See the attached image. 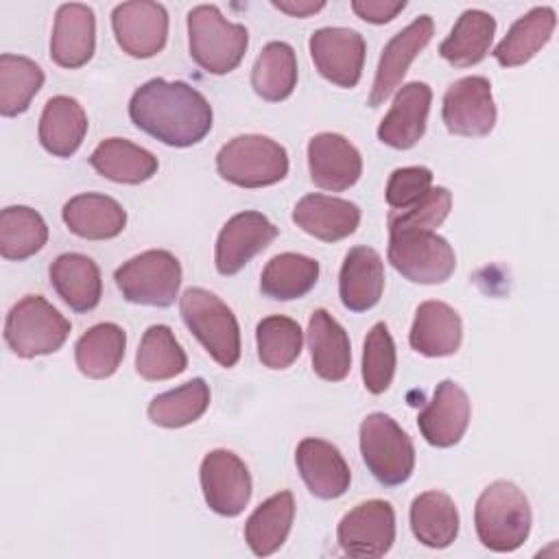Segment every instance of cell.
<instances>
[{
	"instance_id": "cb8c5ba5",
	"label": "cell",
	"mask_w": 559,
	"mask_h": 559,
	"mask_svg": "<svg viewBox=\"0 0 559 559\" xmlns=\"http://www.w3.org/2000/svg\"><path fill=\"white\" fill-rule=\"evenodd\" d=\"M463 341V321L459 312L439 299H428L415 310L408 332L411 347L428 358L452 356Z\"/></svg>"
},
{
	"instance_id": "60d3db41",
	"label": "cell",
	"mask_w": 559,
	"mask_h": 559,
	"mask_svg": "<svg viewBox=\"0 0 559 559\" xmlns=\"http://www.w3.org/2000/svg\"><path fill=\"white\" fill-rule=\"evenodd\" d=\"M255 345L264 367L288 369L301 354L304 332L295 319L271 314L255 325Z\"/></svg>"
},
{
	"instance_id": "2e32d148",
	"label": "cell",
	"mask_w": 559,
	"mask_h": 559,
	"mask_svg": "<svg viewBox=\"0 0 559 559\" xmlns=\"http://www.w3.org/2000/svg\"><path fill=\"white\" fill-rule=\"evenodd\" d=\"M277 236V227L262 214L245 210L234 214L218 231L214 266L221 275H236L251 258L264 251Z\"/></svg>"
},
{
	"instance_id": "e575fe53",
	"label": "cell",
	"mask_w": 559,
	"mask_h": 559,
	"mask_svg": "<svg viewBox=\"0 0 559 559\" xmlns=\"http://www.w3.org/2000/svg\"><path fill=\"white\" fill-rule=\"evenodd\" d=\"M321 266L314 258L304 253H277L273 255L260 275V290L264 297L275 301H290L308 295L317 280Z\"/></svg>"
},
{
	"instance_id": "ac0fdd59",
	"label": "cell",
	"mask_w": 559,
	"mask_h": 559,
	"mask_svg": "<svg viewBox=\"0 0 559 559\" xmlns=\"http://www.w3.org/2000/svg\"><path fill=\"white\" fill-rule=\"evenodd\" d=\"M469 417L472 402L465 389L454 380H441L428 406L417 415V428L430 445L452 448L463 439Z\"/></svg>"
},
{
	"instance_id": "44dd1931",
	"label": "cell",
	"mask_w": 559,
	"mask_h": 559,
	"mask_svg": "<svg viewBox=\"0 0 559 559\" xmlns=\"http://www.w3.org/2000/svg\"><path fill=\"white\" fill-rule=\"evenodd\" d=\"M295 463L310 493L321 500L341 498L349 489V465L341 450L325 439H301L295 450Z\"/></svg>"
},
{
	"instance_id": "ba28073f",
	"label": "cell",
	"mask_w": 559,
	"mask_h": 559,
	"mask_svg": "<svg viewBox=\"0 0 559 559\" xmlns=\"http://www.w3.org/2000/svg\"><path fill=\"white\" fill-rule=\"evenodd\" d=\"M114 280L127 301L168 308L175 304L181 286V264L166 249H148L122 262Z\"/></svg>"
},
{
	"instance_id": "74e56055",
	"label": "cell",
	"mask_w": 559,
	"mask_h": 559,
	"mask_svg": "<svg viewBox=\"0 0 559 559\" xmlns=\"http://www.w3.org/2000/svg\"><path fill=\"white\" fill-rule=\"evenodd\" d=\"M188 367V356L173 330L164 323H155L146 328L142 334L138 354H135V371L151 382L170 380L183 373Z\"/></svg>"
},
{
	"instance_id": "5bb4252c",
	"label": "cell",
	"mask_w": 559,
	"mask_h": 559,
	"mask_svg": "<svg viewBox=\"0 0 559 559\" xmlns=\"http://www.w3.org/2000/svg\"><path fill=\"white\" fill-rule=\"evenodd\" d=\"M111 28L122 52L135 59H148L164 50L168 39V11L159 2L135 0L116 4Z\"/></svg>"
},
{
	"instance_id": "e0dca14e",
	"label": "cell",
	"mask_w": 559,
	"mask_h": 559,
	"mask_svg": "<svg viewBox=\"0 0 559 559\" xmlns=\"http://www.w3.org/2000/svg\"><path fill=\"white\" fill-rule=\"evenodd\" d=\"M308 168L317 188L343 192L362 175L360 151L341 133H317L308 142Z\"/></svg>"
},
{
	"instance_id": "b9f144b4",
	"label": "cell",
	"mask_w": 559,
	"mask_h": 559,
	"mask_svg": "<svg viewBox=\"0 0 559 559\" xmlns=\"http://www.w3.org/2000/svg\"><path fill=\"white\" fill-rule=\"evenodd\" d=\"M395 343L384 321H378L362 345V382L371 395L384 393L395 376Z\"/></svg>"
},
{
	"instance_id": "484cf974",
	"label": "cell",
	"mask_w": 559,
	"mask_h": 559,
	"mask_svg": "<svg viewBox=\"0 0 559 559\" xmlns=\"http://www.w3.org/2000/svg\"><path fill=\"white\" fill-rule=\"evenodd\" d=\"M61 218L74 236L85 240L116 238L127 225L124 207L114 197L98 192H83L68 199Z\"/></svg>"
},
{
	"instance_id": "d590c367",
	"label": "cell",
	"mask_w": 559,
	"mask_h": 559,
	"mask_svg": "<svg viewBox=\"0 0 559 559\" xmlns=\"http://www.w3.org/2000/svg\"><path fill=\"white\" fill-rule=\"evenodd\" d=\"M251 87L260 98L269 103L286 100L295 92L297 57L290 44L269 41L260 50L251 70Z\"/></svg>"
},
{
	"instance_id": "8d00e7d4",
	"label": "cell",
	"mask_w": 559,
	"mask_h": 559,
	"mask_svg": "<svg viewBox=\"0 0 559 559\" xmlns=\"http://www.w3.org/2000/svg\"><path fill=\"white\" fill-rule=\"evenodd\" d=\"M48 242V225L41 214L28 205H9L0 212V255L22 262Z\"/></svg>"
},
{
	"instance_id": "277c9868",
	"label": "cell",
	"mask_w": 559,
	"mask_h": 559,
	"mask_svg": "<svg viewBox=\"0 0 559 559\" xmlns=\"http://www.w3.org/2000/svg\"><path fill=\"white\" fill-rule=\"evenodd\" d=\"M179 312L186 328L221 367L229 369L240 360V325L218 295L190 286L179 297Z\"/></svg>"
},
{
	"instance_id": "7a4b0ae2",
	"label": "cell",
	"mask_w": 559,
	"mask_h": 559,
	"mask_svg": "<svg viewBox=\"0 0 559 559\" xmlns=\"http://www.w3.org/2000/svg\"><path fill=\"white\" fill-rule=\"evenodd\" d=\"M533 513L524 491L511 480L487 485L474 507L478 542L493 552L518 550L531 533Z\"/></svg>"
},
{
	"instance_id": "5b68a950",
	"label": "cell",
	"mask_w": 559,
	"mask_h": 559,
	"mask_svg": "<svg viewBox=\"0 0 559 559\" xmlns=\"http://www.w3.org/2000/svg\"><path fill=\"white\" fill-rule=\"evenodd\" d=\"M216 170L238 188H266L288 175V153L269 135L245 133L221 146Z\"/></svg>"
},
{
	"instance_id": "1f68e13d",
	"label": "cell",
	"mask_w": 559,
	"mask_h": 559,
	"mask_svg": "<svg viewBox=\"0 0 559 559\" xmlns=\"http://www.w3.org/2000/svg\"><path fill=\"white\" fill-rule=\"evenodd\" d=\"M411 531L428 548H448L459 535V509L445 491H424L411 502Z\"/></svg>"
},
{
	"instance_id": "d6a6232c",
	"label": "cell",
	"mask_w": 559,
	"mask_h": 559,
	"mask_svg": "<svg viewBox=\"0 0 559 559\" xmlns=\"http://www.w3.org/2000/svg\"><path fill=\"white\" fill-rule=\"evenodd\" d=\"M295 520V496L280 491L266 498L245 522V542L255 557H269L280 550Z\"/></svg>"
},
{
	"instance_id": "7c38bea8",
	"label": "cell",
	"mask_w": 559,
	"mask_h": 559,
	"mask_svg": "<svg viewBox=\"0 0 559 559\" xmlns=\"http://www.w3.org/2000/svg\"><path fill=\"white\" fill-rule=\"evenodd\" d=\"M338 546L349 557H382L395 542V511L386 500H367L349 509L336 528Z\"/></svg>"
},
{
	"instance_id": "52a82bcc",
	"label": "cell",
	"mask_w": 559,
	"mask_h": 559,
	"mask_svg": "<svg viewBox=\"0 0 559 559\" xmlns=\"http://www.w3.org/2000/svg\"><path fill=\"white\" fill-rule=\"evenodd\" d=\"M358 437L362 461L380 485L397 487L411 478L415 469V445L391 415H367Z\"/></svg>"
},
{
	"instance_id": "836d02e7",
	"label": "cell",
	"mask_w": 559,
	"mask_h": 559,
	"mask_svg": "<svg viewBox=\"0 0 559 559\" xmlns=\"http://www.w3.org/2000/svg\"><path fill=\"white\" fill-rule=\"evenodd\" d=\"M127 332L111 321L92 325L74 345V360L83 376L105 380L114 376L124 358Z\"/></svg>"
},
{
	"instance_id": "f1b7e54d",
	"label": "cell",
	"mask_w": 559,
	"mask_h": 559,
	"mask_svg": "<svg viewBox=\"0 0 559 559\" xmlns=\"http://www.w3.org/2000/svg\"><path fill=\"white\" fill-rule=\"evenodd\" d=\"M555 26L557 13L552 7H533L511 24L491 55L502 68L524 66L550 41Z\"/></svg>"
},
{
	"instance_id": "d4e9b609",
	"label": "cell",
	"mask_w": 559,
	"mask_h": 559,
	"mask_svg": "<svg viewBox=\"0 0 559 559\" xmlns=\"http://www.w3.org/2000/svg\"><path fill=\"white\" fill-rule=\"evenodd\" d=\"M306 338L314 373L328 382L345 380L352 369V345L345 328L319 308L310 314Z\"/></svg>"
},
{
	"instance_id": "8992f818",
	"label": "cell",
	"mask_w": 559,
	"mask_h": 559,
	"mask_svg": "<svg viewBox=\"0 0 559 559\" xmlns=\"http://www.w3.org/2000/svg\"><path fill=\"white\" fill-rule=\"evenodd\" d=\"M70 330V321L41 295L22 297L4 319V341L17 358L55 354Z\"/></svg>"
},
{
	"instance_id": "4316f807",
	"label": "cell",
	"mask_w": 559,
	"mask_h": 559,
	"mask_svg": "<svg viewBox=\"0 0 559 559\" xmlns=\"http://www.w3.org/2000/svg\"><path fill=\"white\" fill-rule=\"evenodd\" d=\"M55 293L74 312H90L103 297V277L98 264L83 253H61L48 269Z\"/></svg>"
},
{
	"instance_id": "8fae6325",
	"label": "cell",
	"mask_w": 559,
	"mask_h": 559,
	"mask_svg": "<svg viewBox=\"0 0 559 559\" xmlns=\"http://www.w3.org/2000/svg\"><path fill=\"white\" fill-rule=\"evenodd\" d=\"M310 59L330 83L352 90L358 85L365 66V37L345 26H323L310 35Z\"/></svg>"
},
{
	"instance_id": "7402d4cb",
	"label": "cell",
	"mask_w": 559,
	"mask_h": 559,
	"mask_svg": "<svg viewBox=\"0 0 559 559\" xmlns=\"http://www.w3.org/2000/svg\"><path fill=\"white\" fill-rule=\"evenodd\" d=\"M293 223L317 240L336 242L356 231L360 207L347 199L312 192L295 203Z\"/></svg>"
},
{
	"instance_id": "f6af8a7d",
	"label": "cell",
	"mask_w": 559,
	"mask_h": 559,
	"mask_svg": "<svg viewBox=\"0 0 559 559\" xmlns=\"http://www.w3.org/2000/svg\"><path fill=\"white\" fill-rule=\"evenodd\" d=\"M406 9V2H386V0H354L352 2V11L369 22V24H386L391 20L397 17V13H402Z\"/></svg>"
},
{
	"instance_id": "ee69618b",
	"label": "cell",
	"mask_w": 559,
	"mask_h": 559,
	"mask_svg": "<svg viewBox=\"0 0 559 559\" xmlns=\"http://www.w3.org/2000/svg\"><path fill=\"white\" fill-rule=\"evenodd\" d=\"M432 188V170L426 166L395 168L386 181V203L391 210H406L424 199Z\"/></svg>"
},
{
	"instance_id": "30bf717a",
	"label": "cell",
	"mask_w": 559,
	"mask_h": 559,
	"mask_svg": "<svg viewBox=\"0 0 559 559\" xmlns=\"http://www.w3.org/2000/svg\"><path fill=\"white\" fill-rule=\"evenodd\" d=\"M496 103L491 83L485 76H463L448 85L441 118L450 133L463 138H485L496 127Z\"/></svg>"
},
{
	"instance_id": "9a60e30c",
	"label": "cell",
	"mask_w": 559,
	"mask_h": 559,
	"mask_svg": "<svg viewBox=\"0 0 559 559\" xmlns=\"http://www.w3.org/2000/svg\"><path fill=\"white\" fill-rule=\"evenodd\" d=\"M432 35H435L432 17L419 15L386 41L376 68L369 98H367L369 107H380L393 92L400 90L408 66L430 44Z\"/></svg>"
},
{
	"instance_id": "3957f363",
	"label": "cell",
	"mask_w": 559,
	"mask_h": 559,
	"mask_svg": "<svg viewBox=\"0 0 559 559\" xmlns=\"http://www.w3.org/2000/svg\"><path fill=\"white\" fill-rule=\"evenodd\" d=\"M249 31L229 22L216 4H197L188 11V48L192 61L210 74L236 70L247 52Z\"/></svg>"
},
{
	"instance_id": "6da1fadb",
	"label": "cell",
	"mask_w": 559,
	"mask_h": 559,
	"mask_svg": "<svg viewBox=\"0 0 559 559\" xmlns=\"http://www.w3.org/2000/svg\"><path fill=\"white\" fill-rule=\"evenodd\" d=\"M131 122L162 144L186 148L199 144L212 129V105L183 81L151 79L129 100Z\"/></svg>"
},
{
	"instance_id": "f35d334b",
	"label": "cell",
	"mask_w": 559,
	"mask_h": 559,
	"mask_svg": "<svg viewBox=\"0 0 559 559\" xmlns=\"http://www.w3.org/2000/svg\"><path fill=\"white\" fill-rule=\"evenodd\" d=\"M210 406V386L203 378H192L177 389L159 393L151 400L146 413L155 426L183 428L201 419Z\"/></svg>"
},
{
	"instance_id": "4dcf8cb0",
	"label": "cell",
	"mask_w": 559,
	"mask_h": 559,
	"mask_svg": "<svg viewBox=\"0 0 559 559\" xmlns=\"http://www.w3.org/2000/svg\"><path fill=\"white\" fill-rule=\"evenodd\" d=\"M496 35V20L491 13L480 9H465L450 35L441 41L439 55L454 68H469L480 63L489 50Z\"/></svg>"
},
{
	"instance_id": "ffe728a7",
	"label": "cell",
	"mask_w": 559,
	"mask_h": 559,
	"mask_svg": "<svg viewBox=\"0 0 559 559\" xmlns=\"http://www.w3.org/2000/svg\"><path fill=\"white\" fill-rule=\"evenodd\" d=\"M430 100H432V90L428 83L424 81L404 83L395 92L393 105L378 127V140L391 148H400V151L413 148L426 131Z\"/></svg>"
},
{
	"instance_id": "d6986e66",
	"label": "cell",
	"mask_w": 559,
	"mask_h": 559,
	"mask_svg": "<svg viewBox=\"0 0 559 559\" xmlns=\"http://www.w3.org/2000/svg\"><path fill=\"white\" fill-rule=\"evenodd\" d=\"M96 50V15L81 2H66L55 13L50 59L68 70L85 66Z\"/></svg>"
},
{
	"instance_id": "4fadbf2b",
	"label": "cell",
	"mask_w": 559,
	"mask_h": 559,
	"mask_svg": "<svg viewBox=\"0 0 559 559\" xmlns=\"http://www.w3.org/2000/svg\"><path fill=\"white\" fill-rule=\"evenodd\" d=\"M199 478L203 498L214 513L234 518L245 511L251 498V474L238 454L223 448L207 452Z\"/></svg>"
},
{
	"instance_id": "ab89813d",
	"label": "cell",
	"mask_w": 559,
	"mask_h": 559,
	"mask_svg": "<svg viewBox=\"0 0 559 559\" xmlns=\"http://www.w3.org/2000/svg\"><path fill=\"white\" fill-rule=\"evenodd\" d=\"M44 70L24 55L0 57V114L15 118L24 114L44 85Z\"/></svg>"
},
{
	"instance_id": "9c48e42d",
	"label": "cell",
	"mask_w": 559,
	"mask_h": 559,
	"mask_svg": "<svg viewBox=\"0 0 559 559\" xmlns=\"http://www.w3.org/2000/svg\"><path fill=\"white\" fill-rule=\"evenodd\" d=\"M386 258L391 266L413 284H443L456 269L452 245L437 231L389 234Z\"/></svg>"
},
{
	"instance_id": "bcb514c9",
	"label": "cell",
	"mask_w": 559,
	"mask_h": 559,
	"mask_svg": "<svg viewBox=\"0 0 559 559\" xmlns=\"http://www.w3.org/2000/svg\"><path fill=\"white\" fill-rule=\"evenodd\" d=\"M271 4L290 17H308L325 9V2H312V0H273Z\"/></svg>"
},
{
	"instance_id": "7bdbcfd3",
	"label": "cell",
	"mask_w": 559,
	"mask_h": 559,
	"mask_svg": "<svg viewBox=\"0 0 559 559\" xmlns=\"http://www.w3.org/2000/svg\"><path fill=\"white\" fill-rule=\"evenodd\" d=\"M452 210V194L448 188L437 186L406 210H391L386 225L393 231H435Z\"/></svg>"
},
{
	"instance_id": "f546056e",
	"label": "cell",
	"mask_w": 559,
	"mask_h": 559,
	"mask_svg": "<svg viewBox=\"0 0 559 559\" xmlns=\"http://www.w3.org/2000/svg\"><path fill=\"white\" fill-rule=\"evenodd\" d=\"M90 166L105 179L127 186L148 181L157 173V157L124 138L103 140L90 155Z\"/></svg>"
},
{
	"instance_id": "83f0119b",
	"label": "cell",
	"mask_w": 559,
	"mask_h": 559,
	"mask_svg": "<svg viewBox=\"0 0 559 559\" xmlns=\"http://www.w3.org/2000/svg\"><path fill=\"white\" fill-rule=\"evenodd\" d=\"M87 133V114L83 105L66 94L46 100L39 116V144L55 157H70L79 151Z\"/></svg>"
},
{
	"instance_id": "603a6c76",
	"label": "cell",
	"mask_w": 559,
	"mask_h": 559,
	"mask_svg": "<svg viewBox=\"0 0 559 559\" xmlns=\"http://www.w3.org/2000/svg\"><path fill=\"white\" fill-rule=\"evenodd\" d=\"M384 290V264L376 249L358 245L345 253L338 273L341 304L352 312L371 310Z\"/></svg>"
}]
</instances>
